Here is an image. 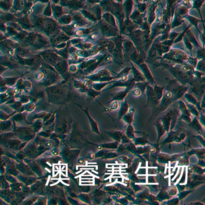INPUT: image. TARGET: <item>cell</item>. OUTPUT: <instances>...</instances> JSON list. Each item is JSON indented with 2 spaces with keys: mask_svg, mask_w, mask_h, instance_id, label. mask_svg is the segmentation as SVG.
I'll return each mask as SVG.
<instances>
[{
  "mask_svg": "<svg viewBox=\"0 0 205 205\" xmlns=\"http://www.w3.org/2000/svg\"><path fill=\"white\" fill-rule=\"evenodd\" d=\"M44 25L46 30L49 32L53 31L55 28V24L51 20H49L47 22H45Z\"/></svg>",
  "mask_w": 205,
  "mask_h": 205,
  "instance_id": "6da1fadb",
  "label": "cell"
},
{
  "mask_svg": "<svg viewBox=\"0 0 205 205\" xmlns=\"http://www.w3.org/2000/svg\"><path fill=\"white\" fill-rule=\"evenodd\" d=\"M44 57L45 59L49 63H53L55 61V56L51 54V53H46L44 55Z\"/></svg>",
  "mask_w": 205,
  "mask_h": 205,
  "instance_id": "7a4b0ae2",
  "label": "cell"
},
{
  "mask_svg": "<svg viewBox=\"0 0 205 205\" xmlns=\"http://www.w3.org/2000/svg\"><path fill=\"white\" fill-rule=\"evenodd\" d=\"M45 23V20L43 18H40L39 19H38L36 23H35V26L38 28H41L43 27V26H44Z\"/></svg>",
  "mask_w": 205,
  "mask_h": 205,
  "instance_id": "3957f363",
  "label": "cell"
},
{
  "mask_svg": "<svg viewBox=\"0 0 205 205\" xmlns=\"http://www.w3.org/2000/svg\"><path fill=\"white\" fill-rule=\"evenodd\" d=\"M38 41H39V43H40L41 44H45L47 42L46 39L43 37H39V38L38 39Z\"/></svg>",
  "mask_w": 205,
  "mask_h": 205,
  "instance_id": "277c9868",
  "label": "cell"
},
{
  "mask_svg": "<svg viewBox=\"0 0 205 205\" xmlns=\"http://www.w3.org/2000/svg\"><path fill=\"white\" fill-rule=\"evenodd\" d=\"M26 51H23V50H19V54L20 56H22V57H25L27 56V53H26Z\"/></svg>",
  "mask_w": 205,
  "mask_h": 205,
  "instance_id": "5b68a950",
  "label": "cell"
},
{
  "mask_svg": "<svg viewBox=\"0 0 205 205\" xmlns=\"http://www.w3.org/2000/svg\"><path fill=\"white\" fill-rule=\"evenodd\" d=\"M35 35H30V36L29 37L28 40H29V41H30V42H33L35 41Z\"/></svg>",
  "mask_w": 205,
  "mask_h": 205,
  "instance_id": "8992f818",
  "label": "cell"
},
{
  "mask_svg": "<svg viewBox=\"0 0 205 205\" xmlns=\"http://www.w3.org/2000/svg\"><path fill=\"white\" fill-rule=\"evenodd\" d=\"M2 67H1V66H0V73H1V70L2 69Z\"/></svg>",
  "mask_w": 205,
  "mask_h": 205,
  "instance_id": "52a82bcc",
  "label": "cell"
}]
</instances>
